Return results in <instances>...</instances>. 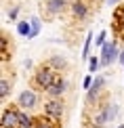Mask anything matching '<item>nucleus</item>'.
I'll list each match as a JSON object with an SVG mask.
<instances>
[{"instance_id": "obj_20", "label": "nucleus", "mask_w": 124, "mask_h": 128, "mask_svg": "<svg viewBox=\"0 0 124 128\" xmlns=\"http://www.w3.org/2000/svg\"><path fill=\"white\" fill-rule=\"evenodd\" d=\"M9 17H11V19H15V17H17V8H13V10H11V13H9Z\"/></svg>"}, {"instance_id": "obj_18", "label": "nucleus", "mask_w": 124, "mask_h": 128, "mask_svg": "<svg viewBox=\"0 0 124 128\" xmlns=\"http://www.w3.org/2000/svg\"><path fill=\"white\" fill-rule=\"evenodd\" d=\"M103 42H105V32H101L99 38H97V44H103Z\"/></svg>"}, {"instance_id": "obj_3", "label": "nucleus", "mask_w": 124, "mask_h": 128, "mask_svg": "<svg viewBox=\"0 0 124 128\" xmlns=\"http://www.w3.org/2000/svg\"><path fill=\"white\" fill-rule=\"evenodd\" d=\"M19 124V118H17V111H4L2 116V128H17Z\"/></svg>"}, {"instance_id": "obj_16", "label": "nucleus", "mask_w": 124, "mask_h": 128, "mask_svg": "<svg viewBox=\"0 0 124 128\" xmlns=\"http://www.w3.org/2000/svg\"><path fill=\"white\" fill-rule=\"evenodd\" d=\"M88 65H90V72H97V67H99V59H97V57H90Z\"/></svg>"}, {"instance_id": "obj_2", "label": "nucleus", "mask_w": 124, "mask_h": 128, "mask_svg": "<svg viewBox=\"0 0 124 128\" xmlns=\"http://www.w3.org/2000/svg\"><path fill=\"white\" fill-rule=\"evenodd\" d=\"M44 109H46V116H51V118H55L59 120L63 116V105H61V101H48V103L44 105Z\"/></svg>"}, {"instance_id": "obj_9", "label": "nucleus", "mask_w": 124, "mask_h": 128, "mask_svg": "<svg viewBox=\"0 0 124 128\" xmlns=\"http://www.w3.org/2000/svg\"><path fill=\"white\" fill-rule=\"evenodd\" d=\"M72 10H74V15L76 17H86V6H84V2H74L72 4Z\"/></svg>"}, {"instance_id": "obj_17", "label": "nucleus", "mask_w": 124, "mask_h": 128, "mask_svg": "<svg viewBox=\"0 0 124 128\" xmlns=\"http://www.w3.org/2000/svg\"><path fill=\"white\" fill-rule=\"evenodd\" d=\"M51 63H53L55 67H63V65H65V61H63L61 57H55V59H51Z\"/></svg>"}, {"instance_id": "obj_15", "label": "nucleus", "mask_w": 124, "mask_h": 128, "mask_svg": "<svg viewBox=\"0 0 124 128\" xmlns=\"http://www.w3.org/2000/svg\"><path fill=\"white\" fill-rule=\"evenodd\" d=\"M90 38H93V34H88V36H86V42H84V50H82V52H84V55H82L84 59L88 57V48H90Z\"/></svg>"}, {"instance_id": "obj_6", "label": "nucleus", "mask_w": 124, "mask_h": 128, "mask_svg": "<svg viewBox=\"0 0 124 128\" xmlns=\"http://www.w3.org/2000/svg\"><path fill=\"white\" fill-rule=\"evenodd\" d=\"M34 128H57V124H55V118H51V116H42V118H38L36 120V124H34Z\"/></svg>"}, {"instance_id": "obj_5", "label": "nucleus", "mask_w": 124, "mask_h": 128, "mask_svg": "<svg viewBox=\"0 0 124 128\" xmlns=\"http://www.w3.org/2000/svg\"><path fill=\"white\" fill-rule=\"evenodd\" d=\"M19 105L21 107H34L36 105V94L32 92V90H23V92L19 94Z\"/></svg>"}, {"instance_id": "obj_14", "label": "nucleus", "mask_w": 124, "mask_h": 128, "mask_svg": "<svg viewBox=\"0 0 124 128\" xmlns=\"http://www.w3.org/2000/svg\"><path fill=\"white\" fill-rule=\"evenodd\" d=\"M9 82H7V80H2V82H0V94H2V97H7V94H9Z\"/></svg>"}, {"instance_id": "obj_4", "label": "nucleus", "mask_w": 124, "mask_h": 128, "mask_svg": "<svg viewBox=\"0 0 124 128\" xmlns=\"http://www.w3.org/2000/svg\"><path fill=\"white\" fill-rule=\"evenodd\" d=\"M116 57H118V55H116L114 42H111V44H103V59H101V63H103V65H109Z\"/></svg>"}, {"instance_id": "obj_23", "label": "nucleus", "mask_w": 124, "mask_h": 128, "mask_svg": "<svg viewBox=\"0 0 124 128\" xmlns=\"http://www.w3.org/2000/svg\"><path fill=\"white\" fill-rule=\"evenodd\" d=\"M118 128H124V126H118Z\"/></svg>"}, {"instance_id": "obj_22", "label": "nucleus", "mask_w": 124, "mask_h": 128, "mask_svg": "<svg viewBox=\"0 0 124 128\" xmlns=\"http://www.w3.org/2000/svg\"><path fill=\"white\" fill-rule=\"evenodd\" d=\"M116 2H118V0H109V4H116Z\"/></svg>"}, {"instance_id": "obj_7", "label": "nucleus", "mask_w": 124, "mask_h": 128, "mask_svg": "<svg viewBox=\"0 0 124 128\" xmlns=\"http://www.w3.org/2000/svg\"><path fill=\"white\" fill-rule=\"evenodd\" d=\"M63 90H65V82L57 78L55 82H53V86L48 88V94H53V97H59V94H63Z\"/></svg>"}, {"instance_id": "obj_13", "label": "nucleus", "mask_w": 124, "mask_h": 128, "mask_svg": "<svg viewBox=\"0 0 124 128\" xmlns=\"http://www.w3.org/2000/svg\"><path fill=\"white\" fill-rule=\"evenodd\" d=\"M30 23H32V38H34V36H38V32H40V19L34 17Z\"/></svg>"}, {"instance_id": "obj_8", "label": "nucleus", "mask_w": 124, "mask_h": 128, "mask_svg": "<svg viewBox=\"0 0 124 128\" xmlns=\"http://www.w3.org/2000/svg\"><path fill=\"white\" fill-rule=\"evenodd\" d=\"M103 82H105V80L101 78V76H99V78H95V84H93V86H90V90H88V101H90V99H95V94L99 92V88L103 86Z\"/></svg>"}, {"instance_id": "obj_10", "label": "nucleus", "mask_w": 124, "mask_h": 128, "mask_svg": "<svg viewBox=\"0 0 124 128\" xmlns=\"http://www.w3.org/2000/svg\"><path fill=\"white\" fill-rule=\"evenodd\" d=\"M17 118H19V124H21V128H32V126L36 124V122L32 120V118H28L25 114H19V111H17Z\"/></svg>"}, {"instance_id": "obj_11", "label": "nucleus", "mask_w": 124, "mask_h": 128, "mask_svg": "<svg viewBox=\"0 0 124 128\" xmlns=\"http://www.w3.org/2000/svg\"><path fill=\"white\" fill-rule=\"evenodd\" d=\"M63 6H65V0H51L48 2V10L51 13H59V10H63Z\"/></svg>"}, {"instance_id": "obj_21", "label": "nucleus", "mask_w": 124, "mask_h": 128, "mask_svg": "<svg viewBox=\"0 0 124 128\" xmlns=\"http://www.w3.org/2000/svg\"><path fill=\"white\" fill-rule=\"evenodd\" d=\"M120 61H122V63H124V50H122V52H120Z\"/></svg>"}, {"instance_id": "obj_12", "label": "nucleus", "mask_w": 124, "mask_h": 128, "mask_svg": "<svg viewBox=\"0 0 124 128\" xmlns=\"http://www.w3.org/2000/svg\"><path fill=\"white\" fill-rule=\"evenodd\" d=\"M17 32H19L21 36H28V38H32V28H30L28 21H21V23L17 25Z\"/></svg>"}, {"instance_id": "obj_1", "label": "nucleus", "mask_w": 124, "mask_h": 128, "mask_svg": "<svg viewBox=\"0 0 124 128\" xmlns=\"http://www.w3.org/2000/svg\"><path fill=\"white\" fill-rule=\"evenodd\" d=\"M55 72H53L51 67H42V69H38V74H36V84H38L40 88H51L53 86V82H55Z\"/></svg>"}, {"instance_id": "obj_19", "label": "nucleus", "mask_w": 124, "mask_h": 128, "mask_svg": "<svg viewBox=\"0 0 124 128\" xmlns=\"http://www.w3.org/2000/svg\"><path fill=\"white\" fill-rule=\"evenodd\" d=\"M90 86H93V80H90V78H84V88H90Z\"/></svg>"}]
</instances>
